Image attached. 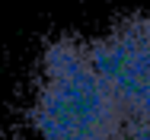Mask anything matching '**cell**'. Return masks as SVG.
Masks as SVG:
<instances>
[{"label": "cell", "instance_id": "1", "mask_svg": "<svg viewBox=\"0 0 150 140\" xmlns=\"http://www.w3.org/2000/svg\"><path fill=\"white\" fill-rule=\"evenodd\" d=\"M29 140H150V16L51 38L32 67Z\"/></svg>", "mask_w": 150, "mask_h": 140}]
</instances>
